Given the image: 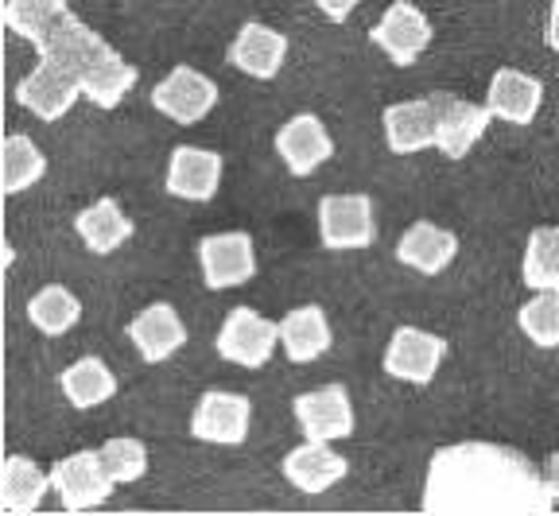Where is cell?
Segmentation results:
<instances>
[{"instance_id":"25","label":"cell","mask_w":559,"mask_h":516,"mask_svg":"<svg viewBox=\"0 0 559 516\" xmlns=\"http://www.w3.org/2000/svg\"><path fill=\"white\" fill-rule=\"evenodd\" d=\"M59 385H62V396L82 411L97 408V404L114 400L117 396V376L102 358H82L70 369H62Z\"/></svg>"},{"instance_id":"16","label":"cell","mask_w":559,"mask_h":516,"mask_svg":"<svg viewBox=\"0 0 559 516\" xmlns=\"http://www.w3.org/2000/svg\"><path fill=\"white\" fill-rule=\"evenodd\" d=\"M489 113L506 124H533L544 106V82L533 74L516 71V67H501L486 89Z\"/></svg>"},{"instance_id":"29","label":"cell","mask_w":559,"mask_h":516,"mask_svg":"<svg viewBox=\"0 0 559 516\" xmlns=\"http://www.w3.org/2000/svg\"><path fill=\"white\" fill-rule=\"evenodd\" d=\"M102 463L114 473L117 485H129V481H140L148 473V446L132 435L109 439V443H102Z\"/></svg>"},{"instance_id":"22","label":"cell","mask_w":559,"mask_h":516,"mask_svg":"<svg viewBox=\"0 0 559 516\" xmlns=\"http://www.w3.org/2000/svg\"><path fill=\"white\" fill-rule=\"evenodd\" d=\"M47 490H51V470H44L27 455L4 458V470H0V508L4 513H35L44 505Z\"/></svg>"},{"instance_id":"6","label":"cell","mask_w":559,"mask_h":516,"mask_svg":"<svg viewBox=\"0 0 559 516\" xmlns=\"http://www.w3.org/2000/svg\"><path fill=\"white\" fill-rule=\"evenodd\" d=\"M377 237L369 194H326L319 202V241L334 253L369 249Z\"/></svg>"},{"instance_id":"32","label":"cell","mask_w":559,"mask_h":516,"mask_svg":"<svg viewBox=\"0 0 559 516\" xmlns=\"http://www.w3.org/2000/svg\"><path fill=\"white\" fill-rule=\"evenodd\" d=\"M544 39H548V47H551V51H559V0H551L548 27H544Z\"/></svg>"},{"instance_id":"9","label":"cell","mask_w":559,"mask_h":516,"mask_svg":"<svg viewBox=\"0 0 559 516\" xmlns=\"http://www.w3.org/2000/svg\"><path fill=\"white\" fill-rule=\"evenodd\" d=\"M369 39L389 55V62L412 67V62L424 59V51L431 47L436 27H431V20L419 12V4H412V0H393V4L384 9L381 24L369 32Z\"/></svg>"},{"instance_id":"5","label":"cell","mask_w":559,"mask_h":516,"mask_svg":"<svg viewBox=\"0 0 559 516\" xmlns=\"http://www.w3.org/2000/svg\"><path fill=\"white\" fill-rule=\"evenodd\" d=\"M447 358L443 334L419 331V326H396L389 346H384V373L404 385H431Z\"/></svg>"},{"instance_id":"8","label":"cell","mask_w":559,"mask_h":516,"mask_svg":"<svg viewBox=\"0 0 559 516\" xmlns=\"http://www.w3.org/2000/svg\"><path fill=\"white\" fill-rule=\"evenodd\" d=\"M202 284L210 291L241 288L257 276V245L249 233H210L199 241Z\"/></svg>"},{"instance_id":"10","label":"cell","mask_w":559,"mask_h":516,"mask_svg":"<svg viewBox=\"0 0 559 516\" xmlns=\"http://www.w3.org/2000/svg\"><path fill=\"white\" fill-rule=\"evenodd\" d=\"M249 423H253V404L241 393H226V388H210L199 396L191 416V435L214 446H241L249 439Z\"/></svg>"},{"instance_id":"18","label":"cell","mask_w":559,"mask_h":516,"mask_svg":"<svg viewBox=\"0 0 559 516\" xmlns=\"http://www.w3.org/2000/svg\"><path fill=\"white\" fill-rule=\"evenodd\" d=\"M439 136H436V148L443 152L447 159H463L474 144L486 136L489 121V106H474V101H463V97H451V94H439Z\"/></svg>"},{"instance_id":"24","label":"cell","mask_w":559,"mask_h":516,"mask_svg":"<svg viewBox=\"0 0 559 516\" xmlns=\"http://www.w3.org/2000/svg\"><path fill=\"white\" fill-rule=\"evenodd\" d=\"M47 176V156L32 144V136L24 132H9L4 144H0V191L20 194L27 187H35Z\"/></svg>"},{"instance_id":"13","label":"cell","mask_w":559,"mask_h":516,"mask_svg":"<svg viewBox=\"0 0 559 516\" xmlns=\"http://www.w3.org/2000/svg\"><path fill=\"white\" fill-rule=\"evenodd\" d=\"M222 156L194 144H179L167 159V194L183 202H210L222 187Z\"/></svg>"},{"instance_id":"19","label":"cell","mask_w":559,"mask_h":516,"mask_svg":"<svg viewBox=\"0 0 559 516\" xmlns=\"http://www.w3.org/2000/svg\"><path fill=\"white\" fill-rule=\"evenodd\" d=\"M454 256H459V237L451 229L436 226V221H416L396 241V261L404 268L419 272V276H439V272L451 268Z\"/></svg>"},{"instance_id":"20","label":"cell","mask_w":559,"mask_h":516,"mask_svg":"<svg viewBox=\"0 0 559 516\" xmlns=\"http://www.w3.org/2000/svg\"><path fill=\"white\" fill-rule=\"evenodd\" d=\"M129 338L144 361H167L187 346V326L171 303H152L129 323Z\"/></svg>"},{"instance_id":"27","label":"cell","mask_w":559,"mask_h":516,"mask_svg":"<svg viewBox=\"0 0 559 516\" xmlns=\"http://www.w3.org/2000/svg\"><path fill=\"white\" fill-rule=\"evenodd\" d=\"M521 276L533 291H559V226H540L528 233Z\"/></svg>"},{"instance_id":"31","label":"cell","mask_w":559,"mask_h":516,"mask_svg":"<svg viewBox=\"0 0 559 516\" xmlns=\"http://www.w3.org/2000/svg\"><path fill=\"white\" fill-rule=\"evenodd\" d=\"M544 485H548L551 501L559 505V451L556 455H548V463H544Z\"/></svg>"},{"instance_id":"17","label":"cell","mask_w":559,"mask_h":516,"mask_svg":"<svg viewBox=\"0 0 559 516\" xmlns=\"http://www.w3.org/2000/svg\"><path fill=\"white\" fill-rule=\"evenodd\" d=\"M284 59H288V39L272 32L269 24H261V20H249V24L237 27L234 44H229V62L249 79H276Z\"/></svg>"},{"instance_id":"21","label":"cell","mask_w":559,"mask_h":516,"mask_svg":"<svg viewBox=\"0 0 559 516\" xmlns=\"http://www.w3.org/2000/svg\"><path fill=\"white\" fill-rule=\"evenodd\" d=\"M331 341H334V334H331L323 307L307 303L280 319V346H284V353H288L296 365L323 358V353L331 350Z\"/></svg>"},{"instance_id":"7","label":"cell","mask_w":559,"mask_h":516,"mask_svg":"<svg viewBox=\"0 0 559 516\" xmlns=\"http://www.w3.org/2000/svg\"><path fill=\"white\" fill-rule=\"evenodd\" d=\"M152 106L175 124H199L218 106V82L194 67H175L156 89H152Z\"/></svg>"},{"instance_id":"12","label":"cell","mask_w":559,"mask_h":516,"mask_svg":"<svg viewBox=\"0 0 559 516\" xmlns=\"http://www.w3.org/2000/svg\"><path fill=\"white\" fill-rule=\"evenodd\" d=\"M384 141L396 156H416V152L436 148L439 136V101L436 97H416V101H396L384 109Z\"/></svg>"},{"instance_id":"30","label":"cell","mask_w":559,"mask_h":516,"mask_svg":"<svg viewBox=\"0 0 559 516\" xmlns=\"http://www.w3.org/2000/svg\"><path fill=\"white\" fill-rule=\"evenodd\" d=\"M314 9L323 12L326 20H334V24H342V20L354 16V9H358L361 0H311Z\"/></svg>"},{"instance_id":"14","label":"cell","mask_w":559,"mask_h":516,"mask_svg":"<svg viewBox=\"0 0 559 516\" xmlns=\"http://www.w3.org/2000/svg\"><path fill=\"white\" fill-rule=\"evenodd\" d=\"M276 152L292 176H311L334 156V136L314 113H296L276 132Z\"/></svg>"},{"instance_id":"26","label":"cell","mask_w":559,"mask_h":516,"mask_svg":"<svg viewBox=\"0 0 559 516\" xmlns=\"http://www.w3.org/2000/svg\"><path fill=\"white\" fill-rule=\"evenodd\" d=\"M27 319H32V326L39 334L59 338V334H67L70 326L82 319V303H79V296L67 291L62 284H47V288L35 291L32 303H27Z\"/></svg>"},{"instance_id":"15","label":"cell","mask_w":559,"mask_h":516,"mask_svg":"<svg viewBox=\"0 0 559 516\" xmlns=\"http://www.w3.org/2000/svg\"><path fill=\"white\" fill-rule=\"evenodd\" d=\"M280 470H284V478H288L299 493L319 497V493L334 490V485L346 478L349 463L338 455V451H331L326 443H319V439H307L304 446H296V451L284 455Z\"/></svg>"},{"instance_id":"28","label":"cell","mask_w":559,"mask_h":516,"mask_svg":"<svg viewBox=\"0 0 559 516\" xmlns=\"http://www.w3.org/2000/svg\"><path fill=\"white\" fill-rule=\"evenodd\" d=\"M516 326L533 346L556 350L559 346V291H536L528 303L516 311Z\"/></svg>"},{"instance_id":"1","label":"cell","mask_w":559,"mask_h":516,"mask_svg":"<svg viewBox=\"0 0 559 516\" xmlns=\"http://www.w3.org/2000/svg\"><path fill=\"white\" fill-rule=\"evenodd\" d=\"M4 27L39 55L35 71L16 82V101L39 121H62L79 97L117 109L136 86V67L82 24L67 0H9Z\"/></svg>"},{"instance_id":"11","label":"cell","mask_w":559,"mask_h":516,"mask_svg":"<svg viewBox=\"0 0 559 516\" xmlns=\"http://www.w3.org/2000/svg\"><path fill=\"white\" fill-rule=\"evenodd\" d=\"M296 423L304 439H319V443H338V439L354 435V404L342 385L314 388V393H299L292 400Z\"/></svg>"},{"instance_id":"23","label":"cell","mask_w":559,"mask_h":516,"mask_svg":"<svg viewBox=\"0 0 559 516\" xmlns=\"http://www.w3.org/2000/svg\"><path fill=\"white\" fill-rule=\"evenodd\" d=\"M74 229H79L82 245L94 256H109L132 237V221L124 218L117 199H97L94 206H86V211L74 218Z\"/></svg>"},{"instance_id":"2","label":"cell","mask_w":559,"mask_h":516,"mask_svg":"<svg viewBox=\"0 0 559 516\" xmlns=\"http://www.w3.org/2000/svg\"><path fill=\"white\" fill-rule=\"evenodd\" d=\"M544 470L516 446L451 443L424 478V513H551Z\"/></svg>"},{"instance_id":"4","label":"cell","mask_w":559,"mask_h":516,"mask_svg":"<svg viewBox=\"0 0 559 516\" xmlns=\"http://www.w3.org/2000/svg\"><path fill=\"white\" fill-rule=\"evenodd\" d=\"M276 341H280V323L264 319L253 307H234L226 315V323H222L214 350L241 369H264L272 361V353H276Z\"/></svg>"},{"instance_id":"3","label":"cell","mask_w":559,"mask_h":516,"mask_svg":"<svg viewBox=\"0 0 559 516\" xmlns=\"http://www.w3.org/2000/svg\"><path fill=\"white\" fill-rule=\"evenodd\" d=\"M51 490L59 493L67 513H86V508H97L114 497L117 481L105 470L102 451H79V455H67L51 466Z\"/></svg>"}]
</instances>
